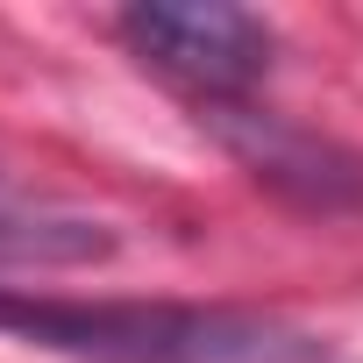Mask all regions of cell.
Segmentation results:
<instances>
[{
    "label": "cell",
    "mask_w": 363,
    "mask_h": 363,
    "mask_svg": "<svg viewBox=\"0 0 363 363\" xmlns=\"http://www.w3.org/2000/svg\"><path fill=\"white\" fill-rule=\"evenodd\" d=\"M0 335L72 363H328L306 328L186 299H50L0 292Z\"/></svg>",
    "instance_id": "cell-1"
},
{
    "label": "cell",
    "mask_w": 363,
    "mask_h": 363,
    "mask_svg": "<svg viewBox=\"0 0 363 363\" xmlns=\"http://www.w3.org/2000/svg\"><path fill=\"white\" fill-rule=\"evenodd\" d=\"M200 128H214V143L292 214L363 221V150H349L278 107H257V100H214V107H200Z\"/></svg>",
    "instance_id": "cell-3"
},
{
    "label": "cell",
    "mask_w": 363,
    "mask_h": 363,
    "mask_svg": "<svg viewBox=\"0 0 363 363\" xmlns=\"http://www.w3.org/2000/svg\"><path fill=\"white\" fill-rule=\"evenodd\" d=\"M114 29L143 72L193 93V107L257 100V86L278 57L271 22L250 8H228V0H150V8H128Z\"/></svg>",
    "instance_id": "cell-2"
},
{
    "label": "cell",
    "mask_w": 363,
    "mask_h": 363,
    "mask_svg": "<svg viewBox=\"0 0 363 363\" xmlns=\"http://www.w3.org/2000/svg\"><path fill=\"white\" fill-rule=\"evenodd\" d=\"M114 235L86 214H65L36 193H22L8 171H0V250L8 257H100Z\"/></svg>",
    "instance_id": "cell-4"
}]
</instances>
